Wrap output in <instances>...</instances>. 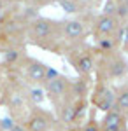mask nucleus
I'll return each mask as SVG.
<instances>
[{
  "label": "nucleus",
  "mask_w": 128,
  "mask_h": 131,
  "mask_svg": "<svg viewBox=\"0 0 128 131\" xmlns=\"http://www.w3.org/2000/svg\"><path fill=\"white\" fill-rule=\"evenodd\" d=\"M25 39L30 44L46 51L65 52V49H67L63 31H61V21L51 19V18L39 16L37 19L28 23L26 30H25Z\"/></svg>",
  "instance_id": "nucleus-1"
},
{
  "label": "nucleus",
  "mask_w": 128,
  "mask_h": 131,
  "mask_svg": "<svg viewBox=\"0 0 128 131\" xmlns=\"http://www.w3.org/2000/svg\"><path fill=\"white\" fill-rule=\"evenodd\" d=\"M128 75V58L125 52L116 51L111 54H102L97 58V68L95 77L98 82H111V81H121Z\"/></svg>",
  "instance_id": "nucleus-2"
},
{
  "label": "nucleus",
  "mask_w": 128,
  "mask_h": 131,
  "mask_svg": "<svg viewBox=\"0 0 128 131\" xmlns=\"http://www.w3.org/2000/svg\"><path fill=\"white\" fill-rule=\"evenodd\" d=\"M65 56L79 77L91 79V75L95 73V68H97V58H98L93 46H88L86 42L69 46L65 49Z\"/></svg>",
  "instance_id": "nucleus-3"
},
{
  "label": "nucleus",
  "mask_w": 128,
  "mask_h": 131,
  "mask_svg": "<svg viewBox=\"0 0 128 131\" xmlns=\"http://www.w3.org/2000/svg\"><path fill=\"white\" fill-rule=\"evenodd\" d=\"M70 86H72V79L63 75V73H58L54 79L48 81L42 88H44V93H46V98L53 103L54 110L61 108L67 101L72 100V91H70Z\"/></svg>",
  "instance_id": "nucleus-4"
},
{
  "label": "nucleus",
  "mask_w": 128,
  "mask_h": 131,
  "mask_svg": "<svg viewBox=\"0 0 128 131\" xmlns=\"http://www.w3.org/2000/svg\"><path fill=\"white\" fill-rule=\"evenodd\" d=\"M20 75L25 82H30V84H35V86H44V81H46V73H48V65L44 61L37 60V58H32V56H25L21 63L16 67Z\"/></svg>",
  "instance_id": "nucleus-5"
},
{
  "label": "nucleus",
  "mask_w": 128,
  "mask_h": 131,
  "mask_svg": "<svg viewBox=\"0 0 128 131\" xmlns=\"http://www.w3.org/2000/svg\"><path fill=\"white\" fill-rule=\"evenodd\" d=\"M89 105L95 107L100 112H109L114 108L116 105V94H114V86L107 82H98L95 81L91 93H89Z\"/></svg>",
  "instance_id": "nucleus-6"
},
{
  "label": "nucleus",
  "mask_w": 128,
  "mask_h": 131,
  "mask_svg": "<svg viewBox=\"0 0 128 131\" xmlns=\"http://www.w3.org/2000/svg\"><path fill=\"white\" fill-rule=\"evenodd\" d=\"M23 126L26 128V131H51L58 126V119L54 112L40 108V107H33L28 112L26 119L23 121Z\"/></svg>",
  "instance_id": "nucleus-7"
},
{
  "label": "nucleus",
  "mask_w": 128,
  "mask_h": 131,
  "mask_svg": "<svg viewBox=\"0 0 128 131\" xmlns=\"http://www.w3.org/2000/svg\"><path fill=\"white\" fill-rule=\"evenodd\" d=\"M123 23L116 16L109 14H100L91 19V35L93 39H102V37H121Z\"/></svg>",
  "instance_id": "nucleus-8"
},
{
  "label": "nucleus",
  "mask_w": 128,
  "mask_h": 131,
  "mask_svg": "<svg viewBox=\"0 0 128 131\" xmlns=\"http://www.w3.org/2000/svg\"><path fill=\"white\" fill-rule=\"evenodd\" d=\"M61 31L67 47L76 44H84L86 37L91 33V25L84 19H65L61 21Z\"/></svg>",
  "instance_id": "nucleus-9"
},
{
  "label": "nucleus",
  "mask_w": 128,
  "mask_h": 131,
  "mask_svg": "<svg viewBox=\"0 0 128 131\" xmlns=\"http://www.w3.org/2000/svg\"><path fill=\"white\" fill-rule=\"evenodd\" d=\"M100 128H118V129H128V117L119 110L112 108L104 114L102 121H100Z\"/></svg>",
  "instance_id": "nucleus-10"
},
{
  "label": "nucleus",
  "mask_w": 128,
  "mask_h": 131,
  "mask_svg": "<svg viewBox=\"0 0 128 131\" xmlns=\"http://www.w3.org/2000/svg\"><path fill=\"white\" fill-rule=\"evenodd\" d=\"M26 54H25V51L21 46L18 44H12V46H5L4 49H2V60H4V65H7V67H18L21 63V60L25 58Z\"/></svg>",
  "instance_id": "nucleus-11"
},
{
  "label": "nucleus",
  "mask_w": 128,
  "mask_h": 131,
  "mask_svg": "<svg viewBox=\"0 0 128 131\" xmlns=\"http://www.w3.org/2000/svg\"><path fill=\"white\" fill-rule=\"evenodd\" d=\"M114 94H116L114 108L128 117V82H121L118 86H114Z\"/></svg>",
  "instance_id": "nucleus-12"
},
{
  "label": "nucleus",
  "mask_w": 128,
  "mask_h": 131,
  "mask_svg": "<svg viewBox=\"0 0 128 131\" xmlns=\"http://www.w3.org/2000/svg\"><path fill=\"white\" fill-rule=\"evenodd\" d=\"M70 131H100V121L93 119V117H89L86 122H83V124L76 126L74 129H70Z\"/></svg>",
  "instance_id": "nucleus-13"
},
{
  "label": "nucleus",
  "mask_w": 128,
  "mask_h": 131,
  "mask_svg": "<svg viewBox=\"0 0 128 131\" xmlns=\"http://www.w3.org/2000/svg\"><path fill=\"white\" fill-rule=\"evenodd\" d=\"M58 4L65 9V12H70V14L81 10V2L79 0H60Z\"/></svg>",
  "instance_id": "nucleus-14"
},
{
  "label": "nucleus",
  "mask_w": 128,
  "mask_h": 131,
  "mask_svg": "<svg viewBox=\"0 0 128 131\" xmlns=\"http://www.w3.org/2000/svg\"><path fill=\"white\" fill-rule=\"evenodd\" d=\"M121 52H128V23L123 25L121 30Z\"/></svg>",
  "instance_id": "nucleus-15"
},
{
  "label": "nucleus",
  "mask_w": 128,
  "mask_h": 131,
  "mask_svg": "<svg viewBox=\"0 0 128 131\" xmlns=\"http://www.w3.org/2000/svg\"><path fill=\"white\" fill-rule=\"evenodd\" d=\"M9 131H26V128H25L21 122H16V124H14V126H12Z\"/></svg>",
  "instance_id": "nucleus-16"
},
{
  "label": "nucleus",
  "mask_w": 128,
  "mask_h": 131,
  "mask_svg": "<svg viewBox=\"0 0 128 131\" xmlns=\"http://www.w3.org/2000/svg\"><path fill=\"white\" fill-rule=\"evenodd\" d=\"M51 131H70V129H67L65 126H61V124H60V122H58V126H56L54 129H51Z\"/></svg>",
  "instance_id": "nucleus-17"
},
{
  "label": "nucleus",
  "mask_w": 128,
  "mask_h": 131,
  "mask_svg": "<svg viewBox=\"0 0 128 131\" xmlns=\"http://www.w3.org/2000/svg\"><path fill=\"white\" fill-rule=\"evenodd\" d=\"M9 2H12V4H18V2H28V0H9Z\"/></svg>",
  "instance_id": "nucleus-18"
},
{
  "label": "nucleus",
  "mask_w": 128,
  "mask_h": 131,
  "mask_svg": "<svg viewBox=\"0 0 128 131\" xmlns=\"http://www.w3.org/2000/svg\"><path fill=\"white\" fill-rule=\"evenodd\" d=\"M0 131H5V128H4V124H2V121H0Z\"/></svg>",
  "instance_id": "nucleus-19"
},
{
  "label": "nucleus",
  "mask_w": 128,
  "mask_h": 131,
  "mask_svg": "<svg viewBox=\"0 0 128 131\" xmlns=\"http://www.w3.org/2000/svg\"><path fill=\"white\" fill-rule=\"evenodd\" d=\"M126 131H128V129H126Z\"/></svg>",
  "instance_id": "nucleus-20"
}]
</instances>
